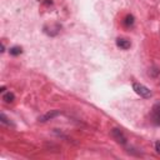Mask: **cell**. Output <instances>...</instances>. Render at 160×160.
I'll list each match as a JSON object with an SVG mask.
<instances>
[{
    "instance_id": "cell-1",
    "label": "cell",
    "mask_w": 160,
    "mask_h": 160,
    "mask_svg": "<svg viewBox=\"0 0 160 160\" xmlns=\"http://www.w3.org/2000/svg\"><path fill=\"white\" fill-rule=\"evenodd\" d=\"M133 89H134V91H135L138 95H140L141 98H150V97H151L150 89L147 88L145 85L140 84V83H134V84H133Z\"/></svg>"
},
{
    "instance_id": "cell-2",
    "label": "cell",
    "mask_w": 160,
    "mask_h": 160,
    "mask_svg": "<svg viewBox=\"0 0 160 160\" xmlns=\"http://www.w3.org/2000/svg\"><path fill=\"white\" fill-rule=\"evenodd\" d=\"M111 136H113V138L116 140V143L121 144V145H125V144L128 143L126 136L124 135V133H123L120 129H118V128H114V129H111Z\"/></svg>"
},
{
    "instance_id": "cell-3",
    "label": "cell",
    "mask_w": 160,
    "mask_h": 160,
    "mask_svg": "<svg viewBox=\"0 0 160 160\" xmlns=\"http://www.w3.org/2000/svg\"><path fill=\"white\" fill-rule=\"evenodd\" d=\"M150 116H151V123L154 125H160V103H158L153 106Z\"/></svg>"
},
{
    "instance_id": "cell-4",
    "label": "cell",
    "mask_w": 160,
    "mask_h": 160,
    "mask_svg": "<svg viewBox=\"0 0 160 160\" xmlns=\"http://www.w3.org/2000/svg\"><path fill=\"white\" fill-rule=\"evenodd\" d=\"M58 115H60V111L59 110H50V111H48L46 114L41 115L39 118V121L40 123H46V121H49V120H53L54 118H56Z\"/></svg>"
},
{
    "instance_id": "cell-5",
    "label": "cell",
    "mask_w": 160,
    "mask_h": 160,
    "mask_svg": "<svg viewBox=\"0 0 160 160\" xmlns=\"http://www.w3.org/2000/svg\"><path fill=\"white\" fill-rule=\"evenodd\" d=\"M130 45H131L130 41L126 40V39H124V38H118V39H116V46L120 48V49L126 50V49H129V48H130Z\"/></svg>"
},
{
    "instance_id": "cell-6",
    "label": "cell",
    "mask_w": 160,
    "mask_h": 160,
    "mask_svg": "<svg viewBox=\"0 0 160 160\" xmlns=\"http://www.w3.org/2000/svg\"><path fill=\"white\" fill-rule=\"evenodd\" d=\"M134 23H135V18L133 17V15H131V14L126 15L125 19H124V24H125V26L130 28V26H133V25H134Z\"/></svg>"
},
{
    "instance_id": "cell-7",
    "label": "cell",
    "mask_w": 160,
    "mask_h": 160,
    "mask_svg": "<svg viewBox=\"0 0 160 160\" xmlns=\"http://www.w3.org/2000/svg\"><path fill=\"white\" fill-rule=\"evenodd\" d=\"M9 53L13 56H18V55H20L23 53V49H21V46H13V48L9 49Z\"/></svg>"
},
{
    "instance_id": "cell-8",
    "label": "cell",
    "mask_w": 160,
    "mask_h": 160,
    "mask_svg": "<svg viewBox=\"0 0 160 160\" xmlns=\"http://www.w3.org/2000/svg\"><path fill=\"white\" fill-rule=\"evenodd\" d=\"M3 100H4L5 103H13V101L15 100V95H14V93H11V91L5 93V94L3 95Z\"/></svg>"
},
{
    "instance_id": "cell-9",
    "label": "cell",
    "mask_w": 160,
    "mask_h": 160,
    "mask_svg": "<svg viewBox=\"0 0 160 160\" xmlns=\"http://www.w3.org/2000/svg\"><path fill=\"white\" fill-rule=\"evenodd\" d=\"M0 121H2L3 124H5V125H11V126H14V125H13V123L10 121V119H9V118H6V115H5L4 113L0 114Z\"/></svg>"
},
{
    "instance_id": "cell-10",
    "label": "cell",
    "mask_w": 160,
    "mask_h": 160,
    "mask_svg": "<svg viewBox=\"0 0 160 160\" xmlns=\"http://www.w3.org/2000/svg\"><path fill=\"white\" fill-rule=\"evenodd\" d=\"M155 149H156V151L160 154V140L156 141V144H155Z\"/></svg>"
},
{
    "instance_id": "cell-11",
    "label": "cell",
    "mask_w": 160,
    "mask_h": 160,
    "mask_svg": "<svg viewBox=\"0 0 160 160\" xmlns=\"http://www.w3.org/2000/svg\"><path fill=\"white\" fill-rule=\"evenodd\" d=\"M44 4L45 5H53V0H45Z\"/></svg>"
},
{
    "instance_id": "cell-12",
    "label": "cell",
    "mask_w": 160,
    "mask_h": 160,
    "mask_svg": "<svg viewBox=\"0 0 160 160\" xmlns=\"http://www.w3.org/2000/svg\"><path fill=\"white\" fill-rule=\"evenodd\" d=\"M5 51V46H4V44H2V53H4Z\"/></svg>"
},
{
    "instance_id": "cell-13",
    "label": "cell",
    "mask_w": 160,
    "mask_h": 160,
    "mask_svg": "<svg viewBox=\"0 0 160 160\" xmlns=\"http://www.w3.org/2000/svg\"><path fill=\"white\" fill-rule=\"evenodd\" d=\"M0 91L4 93V91H5V86H2V88H0Z\"/></svg>"
}]
</instances>
